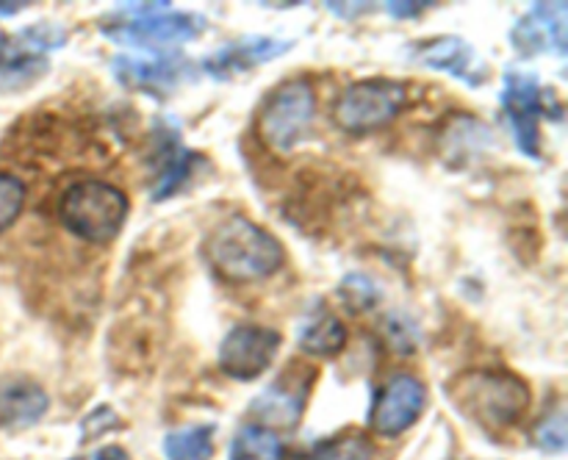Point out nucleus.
I'll return each instance as SVG.
<instances>
[{
	"instance_id": "obj_23",
	"label": "nucleus",
	"mask_w": 568,
	"mask_h": 460,
	"mask_svg": "<svg viewBox=\"0 0 568 460\" xmlns=\"http://www.w3.org/2000/svg\"><path fill=\"white\" fill-rule=\"evenodd\" d=\"M532 438H536V443L544 449V452H555V454L564 452L566 441H568L564 410H552V413H549L547 419L536 427Z\"/></svg>"
},
{
	"instance_id": "obj_5",
	"label": "nucleus",
	"mask_w": 568,
	"mask_h": 460,
	"mask_svg": "<svg viewBox=\"0 0 568 460\" xmlns=\"http://www.w3.org/2000/svg\"><path fill=\"white\" fill-rule=\"evenodd\" d=\"M316 94L305 78H292L264 98L258 111V136L275 153H292L314 125Z\"/></svg>"
},
{
	"instance_id": "obj_25",
	"label": "nucleus",
	"mask_w": 568,
	"mask_h": 460,
	"mask_svg": "<svg viewBox=\"0 0 568 460\" xmlns=\"http://www.w3.org/2000/svg\"><path fill=\"white\" fill-rule=\"evenodd\" d=\"M425 9H433V3H386V11L392 17H397V20H410V17H419V11Z\"/></svg>"
},
{
	"instance_id": "obj_1",
	"label": "nucleus",
	"mask_w": 568,
	"mask_h": 460,
	"mask_svg": "<svg viewBox=\"0 0 568 460\" xmlns=\"http://www.w3.org/2000/svg\"><path fill=\"white\" fill-rule=\"evenodd\" d=\"M211 269L231 283L264 280L275 275L286 260L283 244L266 227L255 225L247 216L233 214L209 233L203 244Z\"/></svg>"
},
{
	"instance_id": "obj_20",
	"label": "nucleus",
	"mask_w": 568,
	"mask_h": 460,
	"mask_svg": "<svg viewBox=\"0 0 568 460\" xmlns=\"http://www.w3.org/2000/svg\"><path fill=\"white\" fill-rule=\"evenodd\" d=\"M308 460H375V449H372L366 436L342 432V436H333L327 441L316 443Z\"/></svg>"
},
{
	"instance_id": "obj_28",
	"label": "nucleus",
	"mask_w": 568,
	"mask_h": 460,
	"mask_svg": "<svg viewBox=\"0 0 568 460\" xmlns=\"http://www.w3.org/2000/svg\"><path fill=\"white\" fill-rule=\"evenodd\" d=\"M22 9V3H0V17H11Z\"/></svg>"
},
{
	"instance_id": "obj_7",
	"label": "nucleus",
	"mask_w": 568,
	"mask_h": 460,
	"mask_svg": "<svg viewBox=\"0 0 568 460\" xmlns=\"http://www.w3.org/2000/svg\"><path fill=\"white\" fill-rule=\"evenodd\" d=\"M544 94L538 75L525 70H508L503 86V109L510 120L516 144L527 159H541V116L547 114Z\"/></svg>"
},
{
	"instance_id": "obj_4",
	"label": "nucleus",
	"mask_w": 568,
	"mask_h": 460,
	"mask_svg": "<svg viewBox=\"0 0 568 460\" xmlns=\"http://www.w3.org/2000/svg\"><path fill=\"white\" fill-rule=\"evenodd\" d=\"M59 219L83 242H114L128 219V197L111 183L78 181L61 194Z\"/></svg>"
},
{
	"instance_id": "obj_24",
	"label": "nucleus",
	"mask_w": 568,
	"mask_h": 460,
	"mask_svg": "<svg viewBox=\"0 0 568 460\" xmlns=\"http://www.w3.org/2000/svg\"><path fill=\"white\" fill-rule=\"evenodd\" d=\"M342 294H344V299L353 305V308H372V305L377 303V297H381V292H377L375 283L364 275L344 277Z\"/></svg>"
},
{
	"instance_id": "obj_6",
	"label": "nucleus",
	"mask_w": 568,
	"mask_h": 460,
	"mask_svg": "<svg viewBox=\"0 0 568 460\" xmlns=\"http://www.w3.org/2000/svg\"><path fill=\"white\" fill-rule=\"evenodd\" d=\"M408 103V89L392 78H366L349 83L336 100L333 120L347 133H369L397 120Z\"/></svg>"
},
{
	"instance_id": "obj_19",
	"label": "nucleus",
	"mask_w": 568,
	"mask_h": 460,
	"mask_svg": "<svg viewBox=\"0 0 568 460\" xmlns=\"http://www.w3.org/2000/svg\"><path fill=\"white\" fill-rule=\"evenodd\" d=\"M231 460H283V441L261 425H244L231 441Z\"/></svg>"
},
{
	"instance_id": "obj_27",
	"label": "nucleus",
	"mask_w": 568,
	"mask_h": 460,
	"mask_svg": "<svg viewBox=\"0 0 568 460\" xmlns=\"http://www.w3.org/2000/svg\"><path fill=\"white\" fill-rule=\"evenodd\" d=\"M327 9H331V11H355V9H358V11H369V6H366V3H358V6H353V3H349V6L327 3ZM344 17H349V14H344Z\"/></svg>"
},
{
	"instance_id": "obj_9",
	"label": "nucleus",
	"mask_w": 568,
	"mask_h": 460,
	"mask_svg": "<svg viewBox=\"0 0 568 460\" xmlns=\"http://www.w3.org/2000/svg\"><path fill=\"white\" fill-rule=\"evenodd\" d=\"M427 405V388L414 375H394L369 408V427L375 436L397 438L419 421Z\"/></svg>"
},
{
	"instance_id": "obj_16",
	"label": "nucleus",
	"mask_w": 568,
	"mask_h": 460,
	"mask_svg": "<svg viewBox=\"0 0 568 460\" xmlns=\"http://www.w3.org/2000/svg\"><path fill=\"white\" fill-rule=\"evenodd\" d=\"M48 393L28 377H0V430H22L48 413Z\"/></svg>"
},
{
	"instance_id": "obj_21",
	"label": "nucleus",
	"mask_w": 568,
	"mask_h": 460,
	"mask_svg": "<svg viewBox=\"0 0 568 460\" xmlns=\"http://www.w3.org/2000/svg\"><path fill=\"white\" fill-rule=\"evenodd\" d=\"M455 125L458 127H447L442 147L458 150V161L464 159L466 153H477V147H483V144H491V133L486 131L483 122L471 120V116H460Z\"/></svg>"
},
{
	"instance_id": "obj_8",
	"label": "nucleus",
	"mask_w": 568,
	"mask_h": 460,
	"mask_svg": "<svg viewBox=\"0 0 568 460\" xmlns=\"http://www.w3.org/2000/svg\"><path fill=\"white\" fill-rule=\"evenodd\" d=\"M283 336L264 325H236L220 344V369L233 380H255L277 358Z\"/></svg>"
},
{
	"instance_id": "obj_2",
	"label": "nucleus",
	"mask_w": 568,
	"mask_h": 460,
	"mask_svg": "<svg viewBox=\"0 0 568 460\" xmlns=\"http://www.w3.org/2000/svg\"><path fill=\"white\" fill-rule=\"evenodd\" d=\"M455 408L483 430L503 432L530 408V388L508 369H469L449 382Z\"/></svg>"
},
{
	"instance_id": "obj_26",
	"label": "nucleus",
	"mask_w": 568,
	"mask_h": 460,
	"mask_svg": "<svg viewBox=\"0 0 568 460\" xmlns=\"http://www.w3.org/2000/svg\"><path fill=\"white\" fill-rule=\"evenodd\" d=\"M83 460H128V452L122 447H103L100 452L89 454Z\"/></svg>"
},
{
	"instance_id": "obj_15",
	"label": "nucleus",
	"mask_w": 568,
	"mask_h": 460,
	"mask_svg": "<svg viewBox=\"0 0 568 460\" xmlns=\"http://www.w3.org/2000/svg\"><path fill=\"white\" fill-rule=\"evenodd\" d=\"M155 133H153V147H155V159H159V181H155L153 188V200L172 197L183 183L189 181L192 175V164L194 155L186 153L181 144V133H178L175 122L161 120L155 122Z\"/></svg>"
},
{
	"instance_id": "obj_11",
	"label": "nucleus",
	"mask_w": 568,
	"mask_h": 460,
	"mask_svg": "<svg viewBox=\"0 0 568 460\" xmlns=\"http://www.w3.org/2000/svg\"><path fill=\"white\" fill-rule=\"evenodd\" d=\"M568 6L566 3H536L510 31V42L519 55L558 53L568 50Z\"/></svg>"
},
{
	"instance_id": "obj_18",
	"label": "nucleus",
	"mask_w": 568,
	"mask_h": 460,
	"mask_svg": "<svg viewBox=\"0 0 568 460\" xmlns=\"http://www.w3.org/2000/svg\"><path fill=\"white\" fill-rule=\"evenodd\" d=\"M166 460H211L214 458V427H181L164 436Z\"/></svg>"
},
{
	"instance_id": "obj_22",
	"label": "nucleus",
	"mask_w": 568,
	"mask_h": 460,
	"mask_svg": "<svg viewBox=\"0 0 568 460\" xmlns=\"http://www.w3.org/2000/svg\"><path fill=\"white\" fill-rule=\"evenodd\" d=\"M26 205V183L11 172H0V233L9 231Z\"/></svg>"
},
{
	"instance_id": "obj_12",
	"label": "nucleus",
	"mask_w": 568,
	"mask_h": 460,
	"mask_svg": "<svg viewBox=\"0 0 568 460\" xmlns=\"http://www.w3.org/2000/svg\"><path fill=\"white\" fill-rule=\"evenodd\" d=\"M410 55H414L410 61H416V64L449 72V75L469 83V86H483L488 78V67L483 64V55H477V50L460 37L427 39V42L414 44Z\"/></svg>"
},
{
	"instance_id": "obj_10",
	"label": "nucleus",
	"mask_w": 568,
	"mask_h": 460,
	"mask_svg": "<svg viewBox=\"0 0 568 460\" xmlns=\"http://www.w3.org/2000/svg\"><path fill=\"white\" fill-rule=\"evenodd\" d=\"M111 70L122 86L148 94H170L194 78L192 61L181 53H122L116 55Z\"/></svg>"
},
{
	"instance_id": "obj_13",
	"label": "nucleus",
	"mask_w": 568,
	"mask_h": 460,
	"mask_svg": "<svg viewBox=\"0 0 568 460\" xmlns=\"http://www.w3.org/2000/svg\"><path fill=\"white\" fill-rule=\"evenodd\" d=\"M292 48L294 42H283V39L275 37H244L239 42L225 44L216 53L205 55L203 70L214 75L216 81H227V78L242 75V72L253 70V67L266 64V61L288 53Z\"/></svg>"
},
{
	"instance_id": "obj_14",
	"label": "nucleus",
	"mask_w": 568,
	"mask_h": 460,
	"mask_svg": "<svg viewBox=\"0 0 568 460\" xmlns=\"http://www.w3.org/2000/svg\"><path fill=\"white\" fill-rule=\"evenodd\" d=\"M314 380L303 382V371H288V375L277 377L272 386H266L258 397L253 399V413L258 416L261 427H294L303 416L305 397Z\"/></svg>"
},
{
	"instance_id": "obj_3",
	"label": "nucleus",
	"mask_w": 568,
	"mask_h": 460,
	"mask_svg": "<svg viewBox=\"0 0 568 460\" xmlns=\"http://www.w3.org/2000/svg\"><path fill=\"white\" fill-rule=\"evenodd\" d=\"M197 11H172L170 3H125L100 20V31L111 42L133 48H172L197 39L205 31Z\"/></svg>"
},
{
	"instance_id": "obj_17",
	"label": "nucleus",
	"mask_w": 568,
	"mask_h": 460,
	"mask_svg": "<svg viewBox=\"0 0 568 460\" xmlns=\"http://www.w3.org/2000/svg\"><path fill=\"white\" fill-rule=\"evenodd\" d=\"M297 344L305 355L314 358H333L347 344V327L325 305H316L305 314V319L297 327Z\"/></svg>"
}]
</instances>
